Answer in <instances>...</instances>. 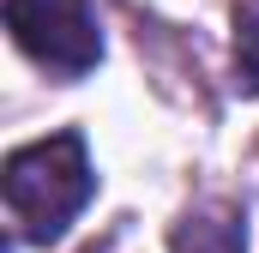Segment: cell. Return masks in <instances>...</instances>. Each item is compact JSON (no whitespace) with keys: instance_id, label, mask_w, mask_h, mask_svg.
Masks as SVG:
<instances>
[{"instance_id":"6da1fadb","label":"cell","mask_w":259,"mask_h":253,"mask_svg":"<svg viewBox=\"0 0 259 253\" xmlns=\"http://www.w3.org/2000/svg\"><path fill=\"white\" fill-rule=\"evenodd\" d=\"M6 211L18 223V241L30 247H55L66 229L84 217V205L97 199V163L78 126H61L49 139H30L6 157L0 169Z\"/></svg>"},{"instance_id":"7a4b0ae2","label":"cell","mask_w":259,"mask_h":253,"mask_svg":"<svg viewBox=\"0 0 259 253\" xmlns=\"http://www.w3.org/2000/svg\"><path fill=\"white\" fill-rule=\"evenodd\" d=\"M6 30L61 85L84 78L103 61V24H97L91 0H6Z\"/></svg>"},{"instance_id":"3957f363","label":"cell","mask_w":259,"mask_h":253,"mask_svg":"<svg viewBox=\"0 0 259 253\" xmlns=\"http://www.w3.org/2000/svg\"><path fill=\"white\" fill-rule=\"evenodd\" d=\"M169 253H247V205L241 199H199L175 217Z\"/></svg>"},{"instance_id":"277c9868","label":"cell","mask_w":259,"mask_h":253,"mask_svg":"<svg viewBox=\"0 0 259 253\" xmlns=\"http://www.w3.org/2000/svg\"><path fill=\"white\" fill-rule=\"evenodd\" d=\"M235 91L259 97V0L235 6Z\"/></svg>"}]
</instances>
